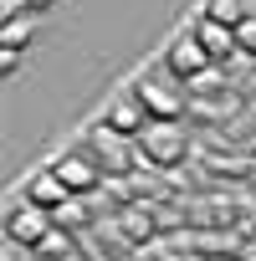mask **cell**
Here are the masks:
<instances>
[{
  "instance_id": "ba28073f",
  "label": "cell",
  "mask_w": 256,
  "mask_h": 261,
  "mask_svg": "<svg viewBox=\"0 0 256 261\" xmlns=\"http://www.w3.org/2000/svg\"><path fill=\"white\" fill-rule=\"evenodd\" d=\"M103 123L108 128H118V134H128V139H139L144 128L154 123L149 118V108H144V97L128 87V92H118V97H108V108H103Z\"/></svg>"
},
{
  "instance_id": "7a4b0ae2",
  "label": "cell",
  "mask_w": 256,
  "mask_h": 261,
  "mask_svg": "<svg viewBox=\"0 0 256 261\" xmlns=\"http://www.w3.org/2000/svg\"><path fill=\"white\" fill-rule=\"evenodd\" d=\"M128 144H134V139L118 134V128H108L103 118L82 134V149L97 159V169H103V174H128V164H134V149H128Z\"/></svg>"
},
{
  "instance_id": "8992f818",
  "label": "cell",
  "mask_w": 256,
  "mask_h": 261,
  "mask_svg": "<svg viewBox=\"0 0 256 261\" xmlns=\"http://www.w3.org/2000/svg\"><path fill=\"white\" fill-rule=\"evenodd\" d=\"M52 169H57V174H62V179H67V185L77 190V195H92V190H97V185L108 179V174L97 169V159H92V154H87L82 144H72V149L52 154Z\"/></svg>"
},
{
  "instance_id": "9c48e42d",
  "label": "cell",
  "mask_w": 256,
  "mask_h": 261,
  "mask_svg": "<svg viewBox=\"0 0 256 261\" xmlns=\"http://www.w3.org/2000/svg\"><path fill=\"white\" fill-rule=\"evenodd\" d=\"M190 31L205 41V51L215 57V62H231L236 51H241V41H236V26H225V21H215L210 11H200L195 21H190Z\"/></svg>"
},
{
  "instance_id": "52a82bcc",
  "label": "cell",
  "mask_w": 256,
  "mask_h": 261,
  "mask_svg": "<svg viewBox=\"0 0 256 261\" xmlns=\"http://www.w3.org/2000/svg\"><path fill=\"white\" fill-rule=\"evenodd\" d=\"M46 230H52V210H41V205H31L26 195H16V200H11V220H6V241H16V246L31 251Z\"/></svg>"
},
{
  "instance_id": "5b68a950",
  "label": "cell",
  "mask_w": 256,
  "mask_h": 261,
  "mask_svg": "<svg viewBox=\"0 0 256 261\" xmlns=\"http://www.w3.org/2000/svg\"><path fill=\"white\" fill-rule=\"evenodd\" d=\"M16 195H26L31 205H41V210H52V215H57V210H67V205L77 200V190H72L52 164H46V169H31V174L21 179V190H16Z\"/></svg>"
},
{
  "instance_id": "30bf717a",
  "label": "cell",
  "mask_w": 256,
  "mask_h": 261,
  "mask_svg": "<svg viewBox=\"0 0 256 261\" xmlns=\"http://www.w3.org/2000/svg\"><path fill=\"white\" fill-rule=\"evenodd\" d=\"M236 41H241V57H256V11L236 26Z\"/></svg>"
},
{
  "instance_id": "8fae6325",
  "label": "cell",
  "mask_w": 256,
  "mask_h": 261,
  "mask_svg": "<svg viewBox=\"0 0 256 261\" xmlns=\"http://www.w3.org/2000/svg\"><path fill=\"white\" fill-rule=\"evenodd\" d=\"M118 225H123L128 236H134V241H144V236H149V220H144L139 210H123V220H118Z\"/></svg>"
},
{
  "instance_id": "3957f363",
  "label": "cell",
  "mask_w": 256,
  "mask_h": 261,
  "mask_svg": "<svg viewBox=\"0 0 256 261\" xmlns=\"http://www.w3.org/2000/svg\"><path fill=\"white\" fill-rule=\"evenodd\" d=\"M134 144H139V154H144L149 164H159V169H174V164L190 159V139L180 134V123H149Z\"/></svg>"
},
{
  "instance_id": "277c9868",
  "label": "cell",
  "mask_w": 256,
  "mask_h": 261,
  "mask_svg": "<svg viewBox=\"0 0 256 261\" xmlns=\"http://www.w3.org/2000/svg\"><path fill=\"white\" fill-rule=\"evenodd\" d=\"M164 67H169L180 82H200V77H205L210 67H220V62H215V57L205 51V41H200V36L185 26V31H180V36L164 46Z\"/></svg>"
},
{
  "instance_id": "6da1fadb",
  "label": "cell",
  "mask_w": 256,
  "mask_h": 261,
  "mask_svg": "<svg viewBox=\"0 0 256 261\" xmlns=\"http://www.w3.org/2000/svg\"><path fill=\"white\" fill-rule=\"evenodd\" d=\"M134 92L144 97V108H149V118H154V123H180V118L190 113L185 82H180L164 62H154L149 72H139V77H134Z\"/></svg>"
}]
</instances>
